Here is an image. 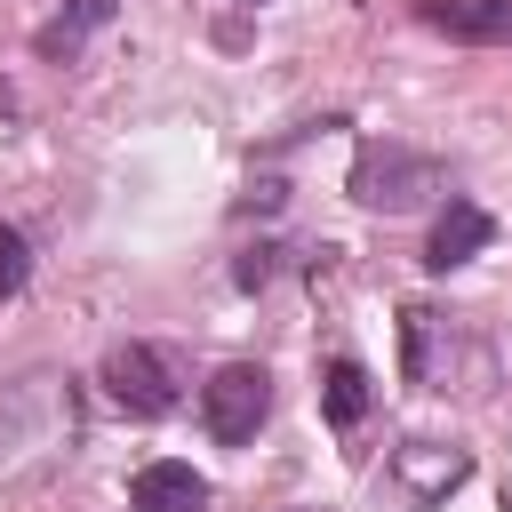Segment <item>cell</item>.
Returning <instances> with one entry per match:
<instances>
[{
    "label": "cell",
    "instance_id": "cell-11",
    "mask_svg": "<svg viewBox=\"0 0 512 512\" xmlns=\"http://www.w3.org/2000/svg\"><path fill=\"white\" fill-rule=\"evenodd\" d=\"M24 280H32V240H24L16 224H0V304L24 296Z\"/></svg>",
    "mask_w": 512,
    "mask_h": 512
},
{
    "label": "cell",
    "instance_id": "cell-7",
    "mask_svg": "<svg viewBox=\"0 0 512 512\" xmlns=\"http://www.w3.org/2000/svg\"><path fill=\"white\" fill-rule=\"evenodd\" d=\"M488 240H496V216H488L480 200L448 192V208H440V224H432V240H424V264H432V272H456V264H472Z\"/></svg>",
    "mask_w": 512,
    "mask_h": 512
},
{
    "label": "cell",
    "instance_id": "cell-10",
    "mask_svg": "<svg viewBox=\"0 0 512 512\" xmlns=\"http://www.w3.org/2000/svg\"><path fill=\"white\" fill-rule=\"evenodd\" d=\"M320 408H328V424H336V432H352V424L376 408V384H368V368H360L352 352H336V360H328V376H320Z\"/></svg>",
    "mask_w": 512,
    "mask_h": 512
},
{
    "label": "cell",
    "instance_id": "cell-5",
    "mask_svg": "<svg viewBox=\"0 0 512 512\" xmlns=\"http://www.w3.org/2000/svg\"><path fill=\"white\" fill-rule=\"evenodd\" d=\"M472 480V456L464 448H440V440H408L400 456H392V488H400V504L408 512H432L448 488H464Z\"/></svg>",
    "mask_w": 512,
    "mask_h": 512
},
{
    "label": "cell",
    "instance_id": "cell-1",
    "mask_svg": "<svg viewBox=\"0 0 512 512\" xmlns=\"http://www.w3.org/2000/svg\"><path fill=\"white\" fill-rule=\"evenodd\" d=\"M72 424H80V416H72V376L32 368V376L0 384V472L56 456V448L72 440Z\"/></svg>",
    "mask_w": 512,
    "mask_h": 512
},
{
    "label": "cell",
    "instance_id": "cell-3",
    "mask_svg": "<svg viewBox=\"0 0 512 512\" xmlns=\"http://www.w3.org/2000/svg\"><path fill=\"white\" fill-rule=\"evenodd\" d=\"M104 392H112L128 416H168V408L184 400V352L128 336V344L104 352Z\"/></svg>",
    "mask_w": 512,
    "mask_h": 512
},
{
    "label": "cell",
    "instance_id": "cell-8",
    "mask_svg": "<svg viewBox=\"0 0 512 512\" xmlns=\"http://www.w3.org/2000/svg\"><path fill=\"white\" fill-rule=\"evenodd\" d=\"M128 504H136V512H208V480H200L192 464L160 456V464H144V472L128 480Z\"/></svg>",
    "mask_w": 512,
    "mask_h": 512
},
{
    "label": "cell",
    "instance_id": "cell-9",
    "mask_svg": "<svg viewBox=\"0 0 512 512\" xmlns=\"http://www.w3.org/2000/svg\"><path fill=\"white\" fill-rule=\"evenodd\" d=\"M112 16H120V0H64V8H56V16L32 32V48H40L48 64H72V56H80V48H88V40L112 24Z\"/></svg>",
    "mask_w": 512,
    "mask_h": 512
},
{
    "label": "cell",
    "instance_id": "cell-4",
    "mask_svg": "<svg viewBox=\"0 0 512 512\" xmlns=\"http://www.w3.org/2000/svg\"><path fill=\"white\" fill-rule=\"evenodd\" d=\"M264 416H272V376H264L256 360H224V368L200 384V424H208L216 448H248V440L264 432Z\"/></svg>",
    "mask_w": 512,
    "mask_h": 512
},
{
    "label": "cell",
    "instance_id": "cell-6",
    "mask_svg": "<svg viewBox=\"0 0 512 512\" xmlns=\"http://www.w3.org/2000/svg\"><path fill=\"white\" fill-rule=\"evenodd\" d=\"M408 16L464 48H512V0H408Z\"/></svg>",
    "mask_w": 512,
    "mask_h": 512
},
{
    "label": "cell",
    "instance_id": "cell-14",
    "mask_svg": "<svg viewBox=\"0 0 512 512\" xmlns=\"http://www.w3.org/2000/svg\"><path fill=\"white\" fill-rule=\"evenodd\" d=\"M504 512H512V504H504Z\"/></svg>",
    "mask_w": 512,
    "mask_h": 512
},
{
    "label": "cell",
    "instance_id": "cell-13",
    "mask_svg": "<svg viewBox=\"0 0 512 512\" xmlns=\"http://www.w3.org/2000/svg\"><path fill=\"white\" fill-rule=\"evenodd\" d=\"M248 8H264V0H248Z\"/></svg>",
    "mask_w": 512,
    "mask_h": 512
},
{
    "label": "cell",
    "instance_id": "cell-12",
    "mask_svg": "<svg viewBox=\"0 0 512 512\" xmlns=\"http://www.w3.org/2000/svg\"><path fill=\"white\" fill-rule=\"evenodd\" d=\"M272 272H280V248H272V240H264V248H248V256H240V288H264V280H272Z\"/></svg>",
    "mask_w": 512,
    "mask_h": 512
},
{
    "label": "cell",
    "instance_id": "cell-2",
    "mask_svg": "<svg viewBox=\"0 0 512 512\" xmlns=\"http://www.w3.org/2000/svg\"><path fill=\"white\" fill-rule=\"evenodd\" d=\"M432 192H448V160L408 152V144H360V160H352V200L360 208L400 216V208H416Z\"/></svg>",
    "mask_w": 512,
    "mask_h": 512
}]
</instances>
